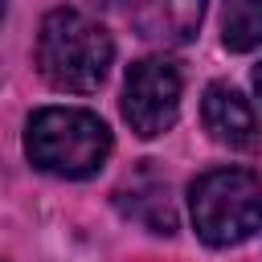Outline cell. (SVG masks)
<instances>
[{
	"label": "cell",
	"instance_id": "2",
	"mask_svg": "<svg viewBox=\"0 0 262 262\" xmlns=\"http://www.w3.org/2000/svg\"><path fill=\"white\" fill-rule=\"evenodd\" d=\"M111 127L82 106H41L25 123V156L57 180H86L111 156Z\"/></svg>",
	"mask_w": 262,
	"mask_h": 262
},
{
	"label": "cell",
	"instance_id": "7",
	"mask_svg": "<svg viewBox=\"0 0 262 262\" xmlns=\"http://www.w3.org/2000/svg\"><path fill=\"white\" fill-rule=\"evenodd\" d=\"M123 192H131L135 201L127 205L143 225H151L156 233H172L176 229V213H172V201H168V180L156 172V168H139L131 180H127V188Z\"/></svg>",
	"mask_w": 262,
	"mask_h": 262
},
{
	"label": "cell",
	"instance_id": "3",
	"mask_svg": "<svg viewBox=\"0 0 262 262\" xmlns=\"http://www.w3.org/2000/svg\"><path fill=\"white\" fill-rule=\"evenodd\" d=\"M188 213L205 246H242L262 229V180L250 168H209L188 188Z\"/></svg>",
	"mask_w": 262,
	"mask_h": 262
},
{
	"label": "cell",
	"instance_id": "1",
	"mask_svg": "<svg viewBox=\"0 0 262 262\" xmlns=\"http://www.w3.org/2000/svg\"><path fill=\"white\" fill-rule=\"evenodd\" d=\"M33 57H37L41 78L53 90L90 94L102 86L111 61H115V41L94 16H86L78 8H53L41 16Z\"/></svg>",
	"mask_w": 262,
	"mask_h": 262
},
{
	"label": "cell",
	"instance_id": "5",
	"mask_svg": "<svg viewBox=\"0 0 262 262\" xmlns=\"http://www.w3.org/2000/svg\"><path fill=\"white\" fill-rule=\"evenodd\" d=\"M205 20V0H131V25L151 45H188Z\"/></svg>",
	"mask_w": 262,
	"mask_h": 262
},
{
	"label": "cell",
	"instance_id": "4",
	"mask_svg": "<svg viewBox=\"0 0 262 262\" xmlns=\"http://www.w3.org/2000/svg\"><path fill=\"white\" fill-rule=\"evenodd\" d=\"M180 94H184V78L176 70V61L168 57H143L127 70L123 82V119L131 123V131L139 139H156L164 135L176 115H180Z\"/></svg>",
	"mask_w": 262,
	"mask_h": 262
},
{
	"label": "cell",
	"instance_id": "8",
	"mask_svg": "<svg viewBox=\"0 0 262 262\" xmlns=\"http://www.w3.org/2000/svg\"><path fill=\"white\" fill-rule=\"evenodd\" d=\"M221 45L229 53L262 45V0H221Z\"/></svg>",
	"mask_w": 262,
	"mask_h": 262
},
{
	"label": "cell",
	"instance_id": "6",
	"mask_svg": "<svg viewBox=\"0 0 262 262\" xmlns=\"http://www.w3.org/2000/svg\"><path fill=\"white\" fill-rule=\"evenodd\" d=\"M201 123L205 131L225 143V147H237V151H250L258 143V119L250 111V102L229 86V82H213L205 86V98H201Z\"/></svg>",
	"mask_w": 262,
	"mask_h": 262
},
{
	"label": "cell",
	"instance_id": "9",
	"mask_svg": "<svg viewBox=\"0 0 262 262\" xmlns=\"http://www.w3.org/2000/svg\"><path fill=\"white\" fill-rule=\"evenodd\" d=\"M254 90H258V98H262V61L254 66Z\"/></svg>",
	"mask_w": 262,
	"mask_h": 262
}]
</instances>
